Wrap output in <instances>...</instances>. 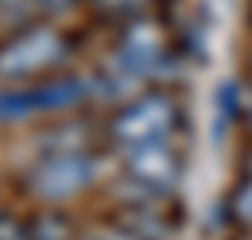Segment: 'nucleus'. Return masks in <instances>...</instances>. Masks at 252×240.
Returning <instances> with one entry per match:
<instances>
[{
  "label": "nucleus",
  "mask_w": 252,
  "mask_h": 240,
  "mask_svg": "<svg viewBox=\"0 0 252 240\" xmlns=\"http://www.w3.org/2000/svg\"><path fill=\"white\" fill-rule=\"evenodd\" d=\"M241 124L249 128V135H252V83H249V90H245V113H241Z\"/></svg>",
  "instance_id": "ddd939ff"
},
{
  "label": "nucleus",
  "mask_w": 252,
  "mask_h": 240,
  "mask_svg": "<svg viewBox=\"0 0 252 240\" xmlns=\"http://www.w3.org/2000/svg\"><path fill=\"white\" fill-rule=\"evenodd\" d=\"M0 240H31L27 218L11 214V210H0Z\"/></svg>",
  "instance_id": "9d476101"
},
{
  "label": "nucleus",
  "mask_w": 252,
  "mask_h": 240,
  "mask_svg": "<svg viewBox=\"0 0 252 240\" xmlns=\"http://www.w3.org/2000/svg\"><path fill=\"white\" fill-rule=\"evenodd\" d=\"M98 180V154L94 150H53L38 154L27 169V191H31L42 207H61L72 203L83 191L94 188Z\"/></svg>",
  "instance_id": "39448f33"
},
{
  "label": "nucleus",
  "mask_w": 252,
  "mask_h": 240,
  "mask_svg": "<svg viewBox=\"0 0 252 240\" xmlns=\"http://www.w3.org/2000/svg\"><path fill=\"white\" fill-rule=\"evenodd\" d=\"M79 240H139V237L128 233L125 225L109 221V225H98V229H91V233H79Z\"/></svg>",
  "instance_id": "9b49d317"
},
{
  "label": "nucleus",
  "mask_w": 252,
  "mask_h": 240,
  "mask_svg": "<svg viewBox=\"0 0 252 240\" xmlns=\"http://www.w3.org/2000/svg\"><path fill=\"white\" fill-rule=\"evenodd\" d=\"M226 214H230V221L241 233L252 237V173H241L237 184L230 188V195H226Z\"/></svg>",
  "instance_id": "6e6552de"
},
{
  "label": "nucleus",
  "mask_w": 252,
  "mask_h": 240,
  "mask_svg": "<svg viewBox=\"0 0 252 240\" xmlns=\"http://www.w3.org/2000/svg\"><path fill=\"white\" fill-rule=\"evenodd\" d=\"M121 184L125 203H173L185 180V150L181 139H155V143L121 146Z\"/></svg>",
  "instance_id": "7ed1b4c3"
},
{
  "label": "nucleus",
  "mask_w": 252,
  "mask_h": 240,
  "mask_svg": "<svg viewBox=\"0 0 252 240\" xmlns=\"http://www.w3.org/2000/svg\"><path fill=\"white\" fill-rule=\"evenodd\" d=\"M23 4H38V0H0V11H11V8H23Z\"/></svg>",
  "instance_id": "4468645a"
},
{
  "label": "nucleus",
  "mask_w": 252,
  "mask_h": 240,
  "mask_svg": "<svg viewBox=\"0 0 252 240\" xmlns=\"http://www.w3.org/2000/svg\"><path fill=\"white\" fill-rule=\"evenodd\" d=\"M185 132V102L177 86H151L139 90L128 102L113 105L102 120V139L121 146L155 143V139H181Z\"/></svg>",
  "instance_id": "f257e3e1"
},
{
  "label": "nucleus",
  "mask_w": 252,
  "mask_h": 240,
  "mask_svg": "<svg viewBox=\"0 0 252 240\" xmlns=\"http://www.w3.org/2000/svg\"><path fill=\"white\" fill-rule=\"evenodd\" d=\"M79 4H87V0H38V8L49 11V15H64V11L79 8Z\"/></svg>",
  "instance_id": "f8f14e48"
},
{
  "label": "nucleus",
  "mask_w": 252,
  "mask_h": 240,
  "mask_svg": "<svg viewBox=\"0 0 252 240\" xmlns=\"http://www.w3.org/2000/svg\"><path fill=\"white\" fill-rule=\"evenodd\" d=\"M68 60H72V38H68V30H61L49 19L23 23L19 30L0 38V86L49 79V75L64 72Z\"/></svg>",
  "instance_id": "f03ea898"
},
{
  "label": "nucleus",
  "mask_w": 252,
  "mask_h": 240,
  "mask_svg": "<svg viewBox=\"0 0 252 240\" xmlns=\"http://www.w3.org/2000/svg\"><path fill=\"white\" fill-rule=\"evenodd\" d=\"M27 229H31V240H79L72 214H64L57 207H45L34 218H27Z\"/></svg>",
  "instance_id": "0eeeda50"
},
{
  "label": "nucleus",
  "mask_w": 252,
  "mask_h": 240,
  "mask_svg": "<svg viewBox=\"0 0 252 240\" xmlns=\"http://www.w3.org/2000/svg\"><path fill=\"white\" fill-rule=\"evenodd\" d=\"M237 240H252V237H249V233H241V237H237Z\"/></svg>",
  "instance_id": "2eb2a0df"
},
{
  "label": "nucleus",
  "mask_w": 252,
  "mask_h": 240,
  "mask_svg": "<svg viewBox=\"0 0 252 240\" xmlns=\"http://www.w3.org/2000/svg\"><path fill=\"white\" fill-rule=\"evenodd\" d=\"M91 102V79L75 72H57L38 83L0 86V124H27L38 116H64Z\"/></svg>",
  "instance_id": "20e7f679"
},
{
  "label": "nucleus",
  "mask_w": 252,
  "mask_h": 240,
  "mask_svg": "<svg viewBox=\"0 0 252 240\" xmlns=\"http://www.w3.org/2000/svg\"><path fill=\"white\" fill-rule=\"evenodd\" d=\"M245 90H249V86H245L241 79H222L219 83V90H215V128H219V132H230L233 124H241Z\"/></svg>",
  "instance_id": "423d86ee"
},
{
  "label": "nucleus",
  "mask_w": 252,
  "mask_h": 240,
  "mask_svg": "<svg viewBox=\"0 0 252 240\" xmlns=\"http://www.w3.org/2000/svg\"><path fill=\"white\" fill-rule=\"evenodd\" d=\"M94 11L102 19H113V23H128V19H139V15H151L158 4L166 0H91Z\"/></svg>",
  "instance_id": "1a4fd4ad"
}]
</instances>
